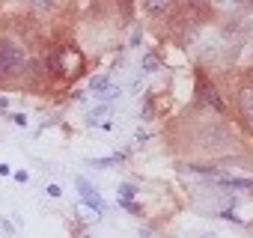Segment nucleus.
I'll return each instance as SVG.
<instances>
[{
    "mask_svg": "<svg viewBox=\"0 0 253 238\" xmlns=\"http://www.w3.org/2000/svg\"><path fill=\"white\" fill-rule=\"evenodd\" d=\"M238 110H241V119L253 128V87H244L238 93Z\"/></svg>",
    "mask_w": 253,
    "mask_h": 238,
    "instance_id": "f03ea898",
    "label": "nucleus"
},
{
    "mask_svg": "<svg viewBox=\"0 0 253 238\" xmlns=\"http://www.w3.org/2000/svg\"><path fill=\"white\" fill-rule=\"evenodd\" d=\"M119 190H122V196H131V193H134V188H131V185H122Z\"/></svg>",
    "mask_w": 253,
    "mask_h": 238,
    "instance_id": "9d476101",
    "label": "nucleus"
},
{
    "mask_svg": "<svg viewBox=\"0 0 253 238\" xmlns=\"http://www.w3.org/2000/svg\"><path fill=\"white\" fill-rule=\"evenodd\" d=\"M250 30H253V18H250Z\"/></svg>",
    "mask_w": 253,
    "mask_h": 238,
    "instance_id": "9b49d317",
    "label": "nucleus"
},
{
    "mask_svg": "<svg viewBox=\"0 0 253 238\" xmlns=\"http://www.w3.org/2000/svg\"><path fill=\"white\" fill-rule=\"evenodd\" d=\"M78 188H81V196H84V203H87V206H92L95 212H101V209H104V200L95 193V188H92L87 179H78Z\"/></svg>",
    "mask_w": 253,
    "mask_h": 238,
    "instance_id": "7ed1b4c3",
    "label": "nucleus"
},
{
    "mask_svg": "<svg viewBox=\"0 0 253 238\" xmlns=\"http://www.w3.org/2000/svg\"><path fill=\"white\" fill-rule=\"evenodd\" d=\"M224 185H230V188H253V179H224Z\"/></svg>",
    "mask_w": 253,
    "mask_h": 238,
    "instance_id": "0eeeda50",
    "label": "nucleus"
},
{
    "mask_svg": "<svg viewBox=\"0 0 253 238\" xmlns=\"http://www.w3.org/2000/svg\"><path fill=\"white\" fill-rule=\"evenodd\" d=\"M173 6L167 3V0H164V3H146V12H152V15H167Z\"/></svg>",
    "mask_w": 253,
    "mask_h": 238,
    "instance_id": "39448f33",
    "label": "nucleus"
},
{
    "mask_svg": "<svg viewBox=\"0 0 253 238\" xmlns=\"http://www.w3.org/2000/svg\"><path fill=\"white\" fill-rule=\"evenodd\" d=\"M116 95H119V87H107V90H104V93H101L98 98H104V101H114Z\"/></svg>",
    "mask_w": 253,
    "mask_h": 238,
    "instance_id": "6e6552de",
    "label": "nucleus"
},
{
    "mask_svg": "<svg viewBox=\"0 0 253 238\" xmlns=\"http://www.w3.org/2000/svg\"><path fill=\"white\" fill-rule=\"evenodd\" d=\"M21 66H24V48H18V45H12V42H3V45H0V77L15 74Z\"/></svg>",
    "mask_w": 253,
    "mask_h": 238,
    "instance_id": "f257e3e1",
    "label": "nucleus"
},
{
    "mask_svg": "<svg viewBox=\"0 0 253 238\" xmlns=\"http://www.w3.org/2000/svg\"><path fill=\"white\" fill-rule=\"evenodd\" d=\"M119 158H122V155H114V158H104V161H92V164H95V167H111V164H116V161H119Z\"/></svg>",
    "mask_w": 253,
    "mask_h": 238,
    "instance_id": "1a4fd4ad",
    "label": "nucleus"
},
{
    "mask_svg": "<svg viewBox=\"0 0 253 238\" xmlns=\"http://www.w3.org/2000/svg\"><path fill=\"white\" fill-rule=\"evenodd\" d=\"M107 113H111V107H107V104H101V107H95V110L90 113V122H92V125H95V122H101V119H104Z\"/></svg>",
    "mask_w": 253,
    "mask_h": 238,
    "instance_id": "423d86ee",
    "label": "nucleus"
},
{
    "mask_svg": "<svg viewBox=\"0 0 253 238\" xmlns=\"http://www.w3.org/2000/svg\"><path fill=\"white\" fill-rule=\"evenodd\" d=\"M200 95H203V101H208V104H214V107H218V110L224 107V104H221V98H218V93H214V87H206V81L200 84Z\"/></svg>",
    "mask_w": 253,
    "mask_h": 238,
    "instance_id": "20e7f679",
    "label": "nucleus"
}]
</instances>
